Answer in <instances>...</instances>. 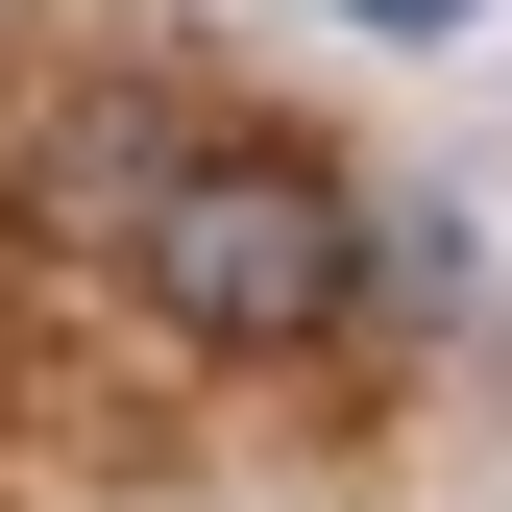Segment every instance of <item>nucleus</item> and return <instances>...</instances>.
<instances>
[{
  "mask_svg": "<svg viewBox=\"0 0 512 512\" xmlns=\"http://www.w3.org/2000/svg\"><path fill=\"white\" fill-rule=\"evenodd\" d=\"M196 147H220V122L171 74H0V220H25V244H122Z\"/></svg>",
  "mask_w": 512,
  "mask_h": 512,
  "instance_id": "obj_2",
  "label": "nucleus"
},
{
  "mask_svg": "<svg viewBox=\"0 0 512 512\" xmlns=\"http://www.w3.org/2000/svg\"><path fill=\"white\" fill-rule=\"evenodd\" d=\"M122 269H147V317H171V342L293 366V342H342V293H366V196H317L293 147H196L147 220H122Z\"/></svg>",
  "mask_w": 512,
  "mask_h": 512,
  "instance_id": "obj_1",
  "label": "nucleus"
},
{
  "mask_svg": "<svg viewBox=\"0 0 512 512\" xmlns=\"http://www.w3.org/2000/svg\"><path fill=\"white\" fill-rule=\"evenodd\" d=\"M366 25H391V49H415V25H464V0H366Z\"/></svg>",
  "mask_w": 512,
  "mask_h": 512,
  "instance_id": "obj_3",
  "label": "nucleus"
}]
</instances>
